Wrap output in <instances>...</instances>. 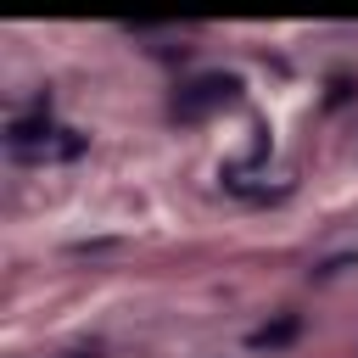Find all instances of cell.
I'll return each mask as SVG.
<instances>
[{
	"label": "cell",
	"instance_id": "cell-1",
	"mask_svg": "<svg viewBox=\"0 0 358 358\" xmlns=\"http://www.w3.org/2000/svg\"><path fill=\"white\" fill-rule=\"evenodd\" d=\"M235 90H241V84H235L229 73H201V78L179 84V95H173V117L196 123V117H207V112L229 106V101H235Z\"/></svg>",
	"mask_w": 358,
	"mask_h": 358
},
{
	"label": "cell",
	"instance_id": "cell-2",
	"mask_svg": "<svg viewBox=\"0 0 358 358\" xmlns=\"http://www.w3.org/2000/svg\"><path fill=\"white\" fill-rule=\"evenodd\" d=\"M291 336H296V319H280L274 330H257V336H252V347H285Z\"/></svg>",
	"mask_w": 358,
	"mask_h": 358
}]
</instances>
